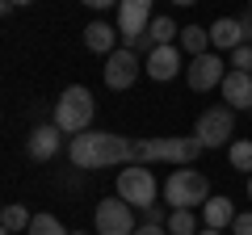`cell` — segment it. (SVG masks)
Returning a JSON list of instances; mask_svg holds the SVG:
<instances>
[{
  "mask_svg": "<svg viewBox=\"0 0 252 235\" xmlns=\"http://www.w3.org/2000/svg\"><path fill=\"white\" fill-rule=\"evenodd\" d=\"M0 218H4V231H13V235H17V231H30V223H34V214H30L21 202H9Z\"/></svg>",
  "mask_w": 252,
  "mask_h": 235,
  "instance_id": "cell-20",
  "label": "cell"
},
{
  "mask_svg": "<svg viewBox=\"0 0 252 235\" xmlns=\"http://www.w3.org/2000/svg\"><path fill=\"white\" fill-rule=\"evenodd\" d=\"M139 72H143V59H139V51H130V46H118L114 55L105 59V88H114V92H126L130 84L139 80Z\"/></svg>",
  "mask_w": 252,
  "mask_h": 235,
  "instance_id": "cell-8",
  "label": "cell"
},
{
  "mask_svg": "<svg viewBox=\"0 0 252 235\" xmlns=\"http://www.w3.org/2000/svg\"><path fill=\"white\" fill-rule=\"evenodd\" d=\"M135 235H168V227H156V223H139Z\"/></svg>",
  "mask_w": 252,
  "mask_h": 235,
  "instance_id": "cell-26",
  "label": "cell"
},
{
  "mask_svg": "<svg viewBox=\"0 0 252 235\" xmlns=\"http://www.w3.org/2000/svg\"><path fill=\"white\" fill-rule=\"evenodd\" d=\"M177 46L189 55V59H198V55L210 51V29H202V26H185V29H181V38H177Z\"/></svg>",
  "mask_w": 252,
  "mask_h": 235,
  "instance_id": "cell-17",
  "label": "cell"
},
{
  "mask_svg": "<svg viewBox=\"0 0 252 235\" xmlns=\"http://www.w3.org/2000/svg\"><path fill=\"white\" fill-rule=\"evenodd\" d=\"M231 235H252V210H248V214H235Z\"/></svg>",
  "mask_w": 252,
  "mask_h": 235,
  "instance_id": "cell-25",
  "label": "cell"
},
{
  "mask_svg": "<svg viewBox=\"0 0 252 235\" xmlns=\"http://www.w3.org/2000/svg\"><path fill=\"white\" fill-rule=\"evenodd\" d=\"M93 227H97V235H135V206L130 202H122L114 193V198H101L97 210H93Z\"/></svg>",
  "mask_w": 252,
  "mask_h": 235,
  "instance_id": "cell-5",
  "label": "cell"
},
{
  "mask_svg": "<svg viewBox=\"0 0 252 235\" xmlns=\"http://www.w3.org/2000/svg\"><path fill=\"white\" fill-rule=\"evenodd\" d=\"M193 135L202 139V147H206V151L227 147V135H235V109H231V105H210V109H202Z\"/></svg>",
  "mask_w": 252,
  "mask_h": 235,
  "instance_id": "cell-7",
  "label": "cell"
},
{
  "mask_svg": "<svg viewBox=\"0 0 252 235\" xmlns=\"http://www.w3.org/2000/svg\"><path fill=\"white\" fill-rule=\"evenodd\" d=\"M202 214H193V210H172L168 214V235H198L202 231Z\"/></svg>",
  "mask_w": 252,
  "mask_h": 235,
  "instance_id": "cell-19",
  "label": "cell"
},
{
  "mask_svg": "<svg viewBox=\"0 0 252 235\" xmlns=\"http://www.w3.org/2000/svg\"><path fill=\"white\" fill-rule=\"evenodd\" d=\"M17 4H34V0H0V9L9 13V9H17Z\"/></svg>",
  "mask_w": 252,
  "mask_h": 235,
  "instance_id": "cell-28",
  "label": "cell"
},
{
  "mask_svg": "<svg viewBox=\"0 0 252 235\" xmlns=\"http://www.w3.org/2000/svg\"><path fill=\"white\" fill-rule=\"evenodd\" d=\"M59 135H63V130L55 126V122H51V126H34L26 135V155H30V160H38V164L55 160V151H59Z\"/></svg>",
  "mask_w": 252,
  "mask_h": 235,
  "instance_id": "cell-13",
  "label": "cell"
},
{
  "mask_svg": "<svg viewBox=\"0 0 252 235\" xmlns=\"http://www.w3.org/2000/svg\"><path fill=\"white\" fill-rule=\"evenodd\" d=\"M80 4H89V9H109V4H122V0H80Z\"/></svg>",
  "mask_w": 252,
  "mask_h": 235,
  "instance_id": "cell-27",
  "label": "cell"
},
{
  "mask_svg": "<svg viewBox=\"0 0 252 235\" xmlns=\"http://www.w3.org/2000/svg\"><path fill=\"white\" fill-rule=\"evenodd\" d=\"M223 76H227V63H223V55H219V51L198 55V59H189V67H185L189 92H210V88H219Z\"/></svg>",
  "mask_w": 252,
  "mask_h": 235,
  "instance_id": "cell-9",
  "label": "cell"
},
{
  "mask_svg": "<svg viewBox=\"0 0 252 235\" xmlns=\"http://www.w3.org/2000/svg\"><path fill=\"white\" fill-rule=\"evenodd\" d=\"M231 67L252 76V42H244V46H235V51H231Z\"/></svg>",
  "mask_w": 252,
  "mask_h": 235,
  "instance_id": "cell-23",
  "label": "cell"
},
{
  "mask_svg": "<svg viewBox=\"0 0 252 235\" xmlns=\"http://www.w3.org/2000/svg\"><path fill=\"white\" fill-rule=\"evenodd\" d=\"M206 151L198 135H160V139H135V164H152L164 160L172 168H185Z\"/></svg>",
  "mask_w": 252,
  "mask_h": 235,
  "instance_id": "cell-2",
  "label": "cell"
},
{
  "mask_svg": "<svg viewBox=\"0 0 252 235\" xmlns=\"http://www.w3.org/2000/svg\"><path fill=\"white\" fill-rule=\"evenodd\" d=\"M26 235H72V231H67L55 214H34V223H30Z\"/></svg>",
  "mask_w": 252,
  "mask_h": 235,
  "instance_id": "cell-22",
  "label": "cell"
},
{
  "mask_svg": "<svg viewBox=\"0 0 252 235\" xmlns=\"http://www.w3.org/2000/svg\"><path fill=\"white\" fill-rule=\"evenodd\" d=\"M219 92H223V105H231L235 114L240 109H252V76L248 72H227L223 76V84H219Z\"/></svg>",
  "mask_w": 252,
  "mask_h": 235,
  "instance_id": "cell-12",
  "label": "cell"
},
{
  "mask_svg": "<svg viewBox=\"0 0 252 235\" xmlns=\"http://www.w3.org/2000/svg\"><path fill=\"white\" fill-rule=\"evenodd\" d=\"M248 202H252V176H248Z\"/></svg>",
  "mask_w": 252,
  "mask_h": 235,
  "instance_id": "cell-33",
  "label": "cell"
},
{
  "mask_svg": "<svg viewBox=\"0 0 252 235\" xmlns=\"http://www.w3.org/2000/svg\"><path fill=\"white\" fill-rule=\"evenodd\" d=\"M227 160H231V168H240V172L252 176V139H235L227 147Z\"/></svg>",
  "mask_w": 252,
  "mask_h": 235,
  "instance_id": "cell-21",
  "label": "cell"
},
{
  "mask_svg": "<svg viewBox=\"0 0 252 235\" xmlns=\"http://www.w3.org/2000/svg\"><path fill=\"white\" fill-rule=\"evenodd\" d=\"M240 26H244V38H252V13H248V17H240Z\"/></svg>",
  "mask_w": 252,
  "mask_h": 235,
  "instance_id": "cell-29",
  "label": "cell"
},
{
  "mask_svg": "<svg viewBox=\"0 0 252 235\" xmlns=\"http://www.w3.org/2000/svg\"><path fill=\"white\" fill-rule=\"evenodd\" d=\"M67 160L84 172L114 168V164H135V139L109 135V130H84V135H72Z\"/></svg>",
  "mask_w": 252,
  "mask_h": 235,
  "instance_id": "cell-1",
  "label": "cell"
},
{
  "mask_svg": "<svg viewBox=\"0 0 252 235\" xmlns=\"http://www.w3.org/2000/svg\"><path fill=\"white\" fill-rule=\"evenodd\" d=\"M147 26H152V9L147 4H130V0L118 4V34H122L126 46H135L147 34Z\"/></svg>",
  "mask_w": 252,
  "mask_h": 235,
  "instance_id": "cell-10",
  "label": "cell"
},
{
  "mask_svg": "<svg viewBox=\"0 0 252 235\" xmlns=\"http://www.w3.org/2000/svg\"><path fill=\"white\" fill-rule=\"evenodd\" d=\"M164 202H168V210H202L210 202V181L189 164L172 168L168 181H164Z\"/></svg>",
  "mask_w": 252,
  "mask_h": 235,
  "instance_id": "cell-3",
  "label": "cell"
},
{
  "mask_svg": "<svg viewBox=\"0 0 252 235\" xmlns=\"http://www.w3.org/2000/svg\"><path fill=\"white\" fill-rule=\"evenodd\" d=\"M130 4H147V9H152V0H130Z\"/></svg>",
  "mask_w": 252,
  "mask_h": 235,
  "instance_id": "cell-31",
  "label": "cell"
},
{
  "mask_svg": "<svg viewBox=\"0 0 252 235\" xmlns=\"http://www.w3.org/2000/svg\"><path fill=\"white\" fill-rule=\"evenodd\" d=\"M156 193H160V185H156L152 168H143V164H130V168L118 172V198L130 202L135 210L156 206Z\"/></svg>",
  "mask_w": 252,
  "mask_h": 235,
  "instance_id": "cell-6",
  "label": "cell"
},
{
  "mask_svg": "<svg viewBox=\"0 0 252 235\" xmlns=\"http://www.w3.org/2000/svg\"><path fill=\"white\" fill-rule=\"evenodd\" d=\"M72 235H89V231H72Z\"/></svg>",
  "mask_w": 252,
  "mask_h": 235,
  "instance_id": "cell-34",
  "label": "cell"
},
{
  "mask_svg": "<svg viewBox=\"0 0 252 235\" xmlns=\"http://www.w3.org/2000/svg\"><path fill=\"white\" fill-rule=\"evenodd\" d=\"M147 38H152V46H172L181 38V26L172 17H152V26H147Z\"/></svg>",
  "mask_w": 252,
  "mask_h": 235,
  "instance_id": "cell-18",
  "label": "cell"
},
{
  "mask_svg": "<svg viewBox=\"0 0 252 235\" xmlns=\"http://www.w3.org/2000/svg\"><path fill=\"white\" fill-rule=\"evenodd\" d=\"M143 223H156V227H168V214L160 206H143Z\"/></svg>",
  "mask_w": 252,
  "mask_h": 235,
  "instance_id": "cell-24",
  "label": "cell"
},
{
  "mask_svg": "<svg viewBox=\"0 0 252 235\" xmlns=\"http://www.w3.org/2000/svg\"><path fill=\"white\" fill-rule=\"evenodd\" d=\"M198 235H223V231H215V227H202V231Z\"/></svg>",
  "mask_w": 252,
  "mask_h": 235,
  "instance_id": "cell-30",
  "label": "cell"
},
{
  "mask_svg": "<svg viewBox=\"0 0 252 235\" xmlns=\"http://www.w3.org/2000/svg\"><path fill=\"white\" fill-rule=\"evenodd\" d=\"M248 38H244V26H240V17H219L215 26H210V51H219V55H231L235 46H244Z\"/></svg>",
  "mask_w": 252,
  "mask_h": 235,
  "instance_id": "cell-14",
  "label": "cell"
},
{
  "mask_svg": "<svg viewBox=\"0 0 252 235\" xmlns=\"http://www.w3.org/2000/svg\"><path fill=\"white\" fill-rule=\"evenodd\" d=\"M143 72L152 76L156 84H168L172 76L181 72V46L177 42H172V46H156V51L143 59Z\"/></svg>",
  "mask_w": 252,
  "mask_h": 235,
  "instance_id": "cell-11",
  "label": "cell"
},
{
  "mask_svg": "<svg viewBox=\"0 0 252 235\" xmlns=\"http://www.w3.org/2000/svg\"><path fill=\"white\" fill-rule=\"evenodd\" d=\"M172 4H198V0H172Z\"/></svg>",
  "mask_w": 252,
  "mask_h": 235,
  "instance_id": "cell-32",
  "label": "cell"
},
{
  "mask_svg": "<svg viewBox=\"0 0 252 235\" xmlns=\"http://www.w3.org/2000/svg\"><path fill=\"white\" fill-rule=\"evenodd\" d=\"M202 223L215 227V231L231 227V223H235V206H231V198H210L206 206H202Z\"/></svg>",
  "mask_w": 252,
  "mask_h": 235,
  "instance_id": "cell-16",
  "label": "cell"
},
{
  "mask_svg": "<svg viewBox=\"0 0 252 235\" xmlns=\"http://www.w3.org/2000/svg\"><path fill=\"white\" fill-rule=\"evenodd\" d=\"M93 114H97V101L84 84H72V88H63L59 101H55V126L63 135H84L93 130Z\"/></svg>",
  "mask_w": 252,
  "mask_h": 235,
  "instance_id": "cell-4",
  "label": "cell"
},
{
  "mask_svg": "<svg viewBox=\"0 0 252 235\" xmlns=\"http://www.w3.org/2000/svg\"><path fill=\"white\" fill-rule=\"evenodd\" d=\"M118 38H122V34H118L114 26H105V21H93V26H84V46H89L93 55H105V59H109V55L118 51Z\"/></svg>",
  "mask_w": 252,
  "mask_h": 235,
  "instance_id": "cell-15",
  "label": "cell"
},
{
  "mask_svg": "<svg viewBox=\"0 0 252 235\" xmlns=\"http://www.w3.org/2000/svg\"><path fill=\"white\" fill-rule=\"evenodd\" d=\"M248 13H252V0H248Z\"/></svg>",
  "mask_w": 252,
  "mask_h": 235,
  "instance_id": "cell-35",
  "label": "cell"
}]
</instances>
